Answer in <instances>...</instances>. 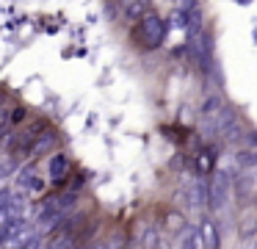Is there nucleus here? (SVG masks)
<instances>
[{
	"instance_id": "f257e3e1",
	"label": "nucleus",
	"mask_w": 257,
	"mask_h": 249,
	"mask_svg": "<svg viewBox=\"0 0 257 249\" xmlns=\"http://www.w3.org/2000/svg\"><path fill=\"white\" fill-rule=\"evenodd\" d=\"M169 22L155 11H147L139 22H133V44L139 50H158L166 42Z\"/></svg>"
},
{
	"instance_id": "f03ea898",
	"label": "nucleus",
	"mask_w": 257,
	"mask_h": 249,
	"mask_svg": "<svg viewBox=\"0 0 257 249\" xmlns=\"http://www.w3.org/2000/svg\"><path fill=\"white\" fill-rule=\"evenodd\" d=\"M229 183H232V177L227 175V172H213V177L207 180V208L210 210H221L224 205H227L229 199Z\"/></svg>"
},
{
	"instance_id": "7ed1b4c3",
	"label": "nucleus",
	"mask_w": 257,
	"mask_h": 249,
	"mask_svg": "<svg viewBox=\"0 0 257 249\" xmlns=\"http://www.w3.org/2000/svg\"><path fill=\"white\" fill-rule=\"evenodd\" d=\"M183 199L188 202V208H202V205H207V180H202V177L188 180L183 188Z\"/></svg>"
},
{
	"instance_id": "20e7f679",
	"label": "nucleus",
	"mask_w": 257,
	"mask_h": 249,
	"mask_svg": "<svg viewBox=\"0 0 257 249\" xmlns=\"http://www.w3.org/2000/svg\"><path fill=\"white\" fill-rule=\"evenodd\" d=\"M47 175H50L53 183H61L64 177L69 175V158L64 152H53L50 160H47Z\"/></svg>"
},
{
	"instance_id": "39448f33",
	"label": "nucleus",
	"mask_w": 257,
	"mask_h": 249,
	"mask_svg": "<svg viewBox=\"0 0 257 249\" xmlns=\"http://www.w3.org/2000/svg\"><path fill=\"white\" fill-rule=\"evenodd\" d=\"M53 147H56V133H53V130H45V133H39V136L31 141L28 155H31V158H39V155L50 152Z\"/></svg>"
},
{
	"instance_id": "423d86ee",
	"label": "nucleus",
	"mask_w": 257,
	"mask_h": 249,
	"mask_svg": "<svg viewBox=\"0 0 257 249\" xmlns=\"http://www.w3.org/2000/svg\"><path fill=\"white\" fill-rule=\"evenodd\" d=\"M196 230H199V238H202V249H218V241H221V238H218L216 221L205 219L199 227H196Z\"/></svg>"
},
{
	"instance_id": "0eeeda50",
	"label": "nucleus",
	"mask_w": 257,
	"mask_h": 249,
	"mask_svg": "<svg viewBox=\"0 0 257 249\" xmlns=\"http://www.w3.org/2000/svg\"><path fill=\"white\" fill-rule=\"evenodd\" d=\"M17 186L23 188V191H42V188H45V180H39L34 166H25V169H20Z\"/></svg>"
},
{
	"instance_id": "6e6552de",
	"label": "nucleus",
	"mask_w": 257,
	"mask_h": 249,
	"mask_svg": "<svg viewBox=\"0 0 257 249\" xmlns=\"http://www.w3.org/2000/svg\"><path fill=\"white\" fill-rule=\"evenodd\" d=\"M119 9H122L124 20L127 22H139L141 17L147 14V0H119Z\"/></svg>"
},
{
	"instance_id": "1a4fd4ad",
	"label": "nucleus",
	"mask_w": 257,
	"mask_h": 249,
	"mask_svg": "<svg viewBox=\"0 0 257 249\" xmlns=\"http://www.w3.org/2000/svg\"><path fill=\"white\" fill-rule=\"evenodd\" d=\"M45 205H50V208H56L58 213L67 216L69 210H75V205H78V194L75 191H64V194H56V197H50Z\"/></svg>"
},
{
	"instance_id": "9d476101",
	"label": "nucleus",
	"mask_w": 257,
	"mask_h": 249,
	"mask_svg": "<svg viewBox=\"0 0 257 249\" xmlns=\"http://www.w3.org/2000/svg\"><path fill=\"white\" fill-rule=\"evenodd\" d=\"M67 219L64 213H58L56 208H50V205H45V208L39 210V219H36V224H39V230H56L61 221Z\"/></svg>"
},
{
	"instance_id": "9b49d317",
	"label": "nucleus",
	"mask_w": 257,
	"mask_h": 249,
	"mask_svg": "<svg viewBox=\"0 0 257 249\" xmlns=\"http://www.w3.org/2000/svg\"><path fill=\"white\" fill-rule=\"evenodd\" d=\"M224 108V100L218 97V94H210V97L202 103V111H199V116H202V122H207V119H213V116L218 114V111Z\"/></svg>"
},
{
	"instance_id": "f8f14e48",
	"label": "nucleus",
	"mask_w": 257,
	"mask_h": 249,
	"mask_svg": "<svg viewBox=\"0 0 257 249\" xmlns=\"http://www.w3.org/2000/svg\"><path fill=\"white\" fill-rule=\"evenodd\" d=\"M183 249H202V238H199V230H196V227H185Z\"/></svg>"
},
{
	"instance_id": "ddd939ff",
	"label": "nucleus",
	"mask_w": 257,
	"mask_h": 249,
	"mask_svg": "<svg viewBox=\"0 0 257 249\" xmlns=\"http://www.w3.org/2000/svg\"><path fill=\"white\" fill-rule=\"evenodd\" d=\"M14 172V158L12 155H0V180H6Z\"/></svg>"
},
{
	"instance_id": "4468645a",
	"label": "nucleus",
	"mask_w": 257,
	"mask_h": 249,
	"mask_svg": "<svg viewBox=\"0 0 257 249\" xmlns=\"http://www.w3.org/2000/svg\"><path fill=\"white\" fill-rule=\"evenodd\" d=\"M238 163L243 166V169H251V166L257 163V152H249V149H243V152H238Z\"/></svg>"
},
{
	"instance_id": "2eb2a0df",
	"label": "nucleus",
	"mask_w": 257,
	"mask_h": 249,
	"mask_svg": "<svg viewBox=\"0 0 257 249\" xmlns=\"http://www.w3.org/2000/svg\"><path fill=\"white\" fill-rule=\"evenodd\" d=\"M196 169H199V172H210L213 169V155L210 152H202L199 158H196Z\"/></svg>"
},
{
	"instance_id": "dca6fc26",
	"label": "nucleus",
	"mask_w": 257,
	"mask_h": 249,
	"mask_svg": "<svg viewBox=\"0 0 257 249\" xmlns=\"http://www.w3.org/2000/svg\"><path fill=\"white\" fill-rule=\"evenodd\" d=\"M155 241H158V232L155 230H147L144 232V249H152V246H155Z\"/></svg>"
},
{
	"instance_id": "f3484780",
	"label": "nucleus",
	"mask_w": 257,
	"mask_h": 249,
	"mask_svg": "<svg viewBox=\"0 0 257 249\" xmlns=\"http://www.w3.org/2000/svg\"><path fill=\"white\" fill-rule=\"evenodd\" d=\"M9 119H12L14 125H17V122H23L25 119V108H14L12 114H9Z\"/></svg>"
},
{
	"instance_id": "a211bd4d",
	"label": "nucleus",
	"mask_w": 257,
	"mask_h": 249,
	"mask_svg": "<svg viewBox=\"0 0 257 249\" xmlns=\"http://www.w3.org/2000/svg\"><path fill=\"white\" fill-rule=\"evenodd\" d=\"M102 249H122V241H119V238H111V241L102 243Z\"/></svg>"
},
{
	"instance_id": "6ab92c4d",
	"label": "nucleus",
	"mask_w": 257,
	"mask_h": 249,
	"mask_svg": "<svg viewBox=\"0 0 257 249\" xmlns=\"http://www.w3.org/2000/svg\"><path fill=\"white\" fill-rule=\"evenodd\" d=\"M243 141H246V144H254V147H257V133H254V130H251V133H246V136H243Z\"/></svg>"
},
{
	"instance_id": "aec40b11",
	"label": "nucleus",
	"mask_w": 257,
	"mask_h": 249,
	"mask_svg": "<svg viewBox=\"0 0 257 249\" xmlns=\"http://www.w3.org/2000/svg\"><path fill=\"white\" fill-rule=\"evenodd\" d=\"M6 125H9V122H0V138H3V136L9 133V130H6Z\"/></svg>"
},
{
	"instance_id": "412c9836",
	"label": "nucleus",
	"mask_w": 257,
	"mask_h": 249,
	"mask_svg": "<svg viewBox=\"0 0 257 249\" xmlns=\"http://www.w3.org/2000/svg\"><path fill=\"white\" fill-rule=\"evenodd\" d=\"M251 177H257V163H254V166H251Z\"/></svg>"
},
{
	"instance_id": "4be33fe9",
	"label": "nucleus",
	"mask_w": 257,
	"mask_h": 249,
	"mask_svg": "<svg viewBox=\"0 0 257 249\" xmlns=\"http://www.w3.org/2000/svg\"><path fill=\"white\" fill-rule=\"evenodd\" d=\"M249 249H257V243H251V246H249Z\"/></svg>"
},
{
	"instance_id": "5701e85b",
	"label": "nucleus",
	"mask_w": 257,
	"mask_h": 249,
	"mask_svg": "<svg viewBox=\"0 0 257 249\" xmlns=\"http://www.w3.org/2000/svg\"><path fill=\"white\" fill-rule=\"evenodd\" d=\"M94 249H102V243H100V246H94Z\"/></svg>"
}]
</instances>
